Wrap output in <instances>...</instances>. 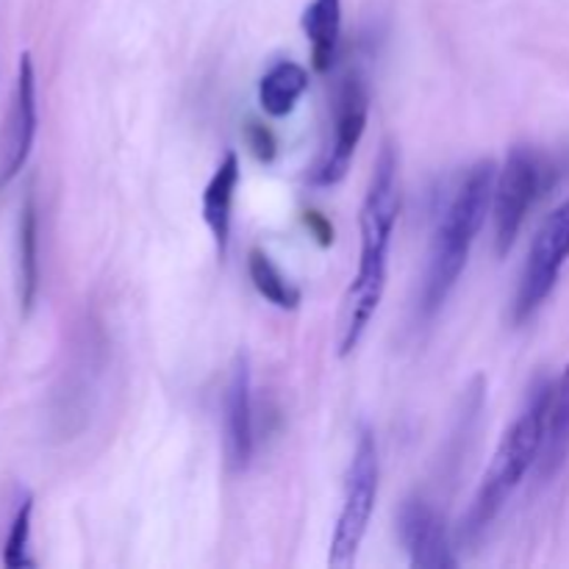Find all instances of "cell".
<instances>
[{
    "label": "cell",
    "mask_w": 569,
    "mask_h": 569,
    "mask_svg": "<svg viewBox=\"0 0 569 569\" xmlns=\"http://www.w3.org/2000/svg\"><path fill=\"white\" fill-rule=\"evenodd\" d=\"M400 211L398 187V153L392 144H383L372 167L370 187L361 203V261L348 295H345L342 320H339V356H350L359 348L372 315L387 289L389 244H392L395 222Z\"/></svg>",
    "instance_id": "obj_1"
},
{
    "label": "cell",
    "mask_w": 569,
    "mask_h": 569,
    "mask_svg": "<svg viewBox=\"0 0 569 569\" xmlns=\"http://www.w3.org/2000/svg\"><path fill=\"white\" fill-rule=\"evenodd\" d=\"M495 178L498 176H495L492 161H478L459 183L453 200L439 220L420 292V315L426 320L442 309L470 259L472 244H476L478 231L483 228L487 211L492 206Z\"/></svg>",
    "instance_id": "obj_2"
},
{
    "label": "cell",
    "mask_w": 569,
    "mask_h": 569,
    "mask_svg": "<svg viewBox=\"0 0 569 569\" xmlns=\"http://www.w3.org/2000/svg\"><path fill=\"white\" fill-rule=\"evenodd\" d=\"M550 395H553V383H539L531 392V400L522 409V415L517 417L515 426L500 439L498 453H495L492 465H489L487 476H483L481 489H478L476 500H472L470 511H467L465 522H461V542H476L492 526V520L500 515L509 495L520 487L526 472L537 465L539 450H542Z\"/></svg>",
    "instance_id": "obj_3"
},
{
    "label": "cell",
    "mask_w": 569,
    "mask_h": 569,
    "mask_svg": "<svg viewBox=\"0 0 569 569\" xmlns=\"http://www.w3.org/2000/svg\"><path fill=\"white\" fill-rule=\"evenodd\" d=\"M378 498V448L370 428H361L356 442L353 459H350L348 478H345L342 511H339L337 528H333L331 553L328 565L345 569L356 561L361 542H365L367 526H370L372 509Z\"/></svg>",
    "instance_id": "obj_4"
},
{
    "label": "cell",
    "mask_w": 569,
    "mask_h": 569,
    "mask_svg": "<svg viewBox=\"0 0 569 569\" xmlns=\"http://www.w3.org/2000/svg\"><path fill=\"white\" fill-rule=\"evenodd\" d=\"M548 172L550 167L531 148H515L506 156L503 170L495 178L492 194L495 244H498L500 256L509 253L528 211L548 187Z\"/></svg>",
    "instance_id": "obj_5"
},
{
    "label": "cell",
    "mask_w": 569,
    "mask_h": 569,
    "mask_svg": "<svg viewBox=\"0 0 569 569\" xmlns=\"http://www.w3.org/2000/svg\"><path fill=\"white\" fill-rule=\"evenodd\" d=\"M569 259V200L559 206L539 228L537 239L528 253L526 270H522L520 289L515 300V320L522 322L548 300L553 292L559 272Z\"/></svg>",
    "instance_id": "obj_6"
},
{
    "label": "cell",
    "mask_w": 569,
    "mask_h": 569,
    "mask_svg": "<svg viewBox=\"0 0 569 569\" xmlns=\"http://www.w3.org/2000/svg\"><path fill=\"white\" fill-rule=\"evenodd\" d=\"M367 109H370V94H367L365 81L359 76L345 78L337 92V106H333V142L311 176L315 187H333L348 176L356 148L365 137Z\"/></svg>",
    "instance_id": "obj_7"
},
{
    "label": "cell",
    "mask_w": 569,
    "mask_h": 569,
    "mask_svg": "<svg viewBox=\"0 0 569 569\" xmlns=\"http://www.w3.org/2000/svg\"><path fill=\"white\" fill-rule=\"evenodd\" d=\"M400 539L415 569H450L456 567L453 548L448 542L445 520L422 498L406 500L400 509Z\"/></svg>",
    "instance_id": "obj_8"
},
{
    "label": "cell",
    "mask_w": 569,
    "mask_h": 569,
    "mask_svg": "<svg viewBox=\"0 0 569 569\" xmlns=\"http://www.w3.org/2000/svg\"><path fill=\"white\" fill-rule=\"evenodd\" d=\"M253 442V378L248 356L237 353L226 389V456L231 470L250 465Z\"/></svg>",
    "instance_id": "obj_9"
},
{
    "label": "cell",
    "mask_w": 569,
    "mask_h": 569,
    "mask_svg": "<svg viewBox=\"0 0 569 569\" xmlns=\"http://www.w3.org/2000/svg\"><path fill=\"white\" fill-rule=\"evenodd\" d=\"M33 139H37V76H33L31 56H20V72H17L14 111H11L9 142H6L3 167H0V187L11 181L26 167L31 156Z\"/></svg>",
    "instance_id": "obj_10"
},
{
    "label": "cell",
    "mask_w": 569,
    "mask_h": 569,
    "mask_svg": "<svg viewBox=\"0 0 569 569\" xmlns=\"http://www.w3.org/2000/svg\"><path fill=\"white\" fill-rule=\"evenodd\" d=\"M239 183V156L228 150L222 161L217 164L214 176L206 183L203 192V220L211 228L214 237L217 253L226 259L228 253V239H231V209H233V192Z\"/></svg>",
    "instance_id": "obj_11"
},
{
    "label": "cell",
    "mask_w": 569,
    "mask_h": 569,
    "mask_svg": "<svg viewBox=\"0 0 569 569\" xmlns=\"http://www.w3.org/2000/svg\"><path fill=\"white\" fill-rule=\"evenodd\" d=\"M567 456H569V365L565 367L559 381L553 383V395H550L548 417H545L542 450H539V459H537L539 481H550V478L565 467Z\"/></svg>",
    "instance_id": "obj_12"
},
{
    "label": "cell",
    "mask_w": 569,
    "mask_h": 569,
    "mask_svg": "<svg viewBox=\"0 0 569 569\" xmlns=\"http://www.w3.org/2000/svg\"><path fill=\"white\" fill-rule=\"evenodd\" d=\"M303 31L311 42V61L317 72H328L342 31V0H311L303 11Z\"/></svg>",
    "instance_id": "obj_13"
},
{
    "label": "cell",
    "mask_w": 569,
    "mask_h": 569,
    "mask_svg": "<svg viewBox=\"0 0 569 569\" xmlns=\"http://www.w3.org/2000/svg\"><path fill=\"white\" fill-rule=\"evenodd\" d=\"M309 89V72L298 61H278L259 83V103L270 117H287Z\"/></svg>",
    "instance_id": "obj_14"
},
{
    "label": "cell",
    "mask_w": 569,
    "mask_h": 569,
    "mask_svg": "<svg viewBox=\"0 0 569 569\" xmlns=\"http://www.w3.org/2000/svg\"><path fill=\"white\" fill-rule=\"evenodd\" d=\"M39 222H37V206L28 198L22 206L20 217V300L22 311L33 309L39 287Z\"/></svg>",
    "instance_id": "obj_15"
},
{
    "label": "cell",
    "mask_w": 569,
    "mask_h": 569,
    "mask_svg": "<svg viewBox=\"0 0 569 569\" xmlns=\"http://www.w3.org/2000/svg\"><path fill=\"white\" fill-rule=\"evenodd\" d=\"M248 270L261 298H267L272 306H278V309H298L303 295H300V289L295 287L292 281H287V276L272 264V259L264 250H250Z\"/></svg>",
    "instance_id": "obj_16"
},
{
    "label": "cell",
    "mask_w": 569,
    "mask_h": 569,
    "mask_svg": "<svg viewBox=\"0 0 569 569\" xmlns=\"http://www.w3.org/2000/svg\"><path fill=\"white\" fill-rule=\"evenodd\" d=\"M31 515H33V498L22 500V506L17 509L14 522H11L9 539H6L3 561L6 567L22 569L33 567V559L28 556V537H31Z\"/></svg>",
    "instance_id": "obj_17"
},
{
    "label": "cell",
    "mask_w": 569,
    "mask_h": 569,
    "mask_svg": "<svg viewBox=\"0 0 569 569\" xmlns=\"http://www.w3.org/2000/svg\"><path fill=\"white\" fill-rule=\"evenodd\" d=\"M248 144L253 148L256 159L261 161L276 159V139H272V133L267 131L264 126H259V122H248Z\"/></svg>",
    "instance_id": "obj_18"
},
{
    "label": "cell",
    "mask_w": 569,
    "mask_h": 569,
    "mask_svg": "<svg viewBox=\"0 0 569 569\" xmlns=\"http://www.w3.org/2000/svg\"><path fill=\"white\" fill-rule=\"evenodd\" d=\"M306 226H309L311 231L320 237L322 244L333 242V228H331V222H328L322 214H317V211H306Z\"/></svg>",
    "instance_id": "obj_19"
}]
</instances>
